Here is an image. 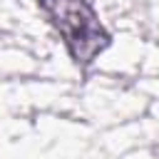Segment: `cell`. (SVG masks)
<instances>
[{
	"label": "cell",
	"instance_id": "6da1fadb",
	"mask_svg": "<svg viewBox=\"0 0 159 159\" xmlns=\"http://www.w3.org/2000/svg\"><path fill=\"white\" fill-rule=\"evenodd\" d=\"M40 15L60 35L70 60L80 67L99 60L112 37L89 0H37Z\"/></svg>",
	"mask_w": 159,
	"mask_h": 159
}]
</instances>
